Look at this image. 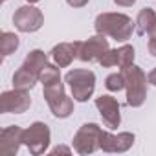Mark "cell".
Listing matches in <instances>:
<instances>
[{"instance_id":"obj_29","label":"cell","mask_w":156,"mask_h":156,"mask_svg":"<svg viewBox=\"0 0 156 156\" xmlns=\"http://www.w3.org/2000/svg\"><path fill=\"white\" fill-rule=\"evenodd\" d=\"M28 4H37V2H41V0H26Z\"/></svg>"},{"instance_id":"obj_8","label":"cell","mask_w":156,"mask_h":156,"mask_svg":"<svg viewBox=\"0 0 156 156\" xmlns=\"http://www.w3.org/2000/svg\"><path fill=\"white\" fill-rule=\"evenodd\" d=\"M31 107L30 90H8L0 96V110L4 114H22Z\"/></svg>"},{"instance_id":"obj_22","label":"cell","mask_w":156,"mask_h":156,"mask_svg":"<svg viewBox=\"0 0 156 156\" xmlns=\"http://www.w3.org/2000/svg\"><path fill=\"white\" fill-rule=\"evenodd\" d=\"M99 64L108 68V66H118V50H108L101 59H99Z\"/></svg>"},{"instance_id":"obj_11","label":"cell","mask_w":156,"mask_h":156,"mask_svg":"<svg viewBox=\"0 0 156 156\" xmlns=\"http://www.w3.org/2000/svg\"><path fill=\"white\" fill-rule=\"evenodd\" d=\"M24 136V129H20L19 125H9L0 132V154L2 156H15L20 149V145H24L22 141Z\"/></svg>"},{"instance_id":"obj_23","label":"cell","mask_w":156,"mask_h":156,"mask_svg":"<svg viewBox=\"0 0 156 156\" xmlns=\"http://www.w3.org/2000/svg\"><path fill=\"white\" fill-rule=\"evenodd\" d=\"M72 149L70 147H64V145H57L55 149H51V154H70Z\"/></svg>"},{"instance_id":"obj_20","label":"cell","mask_w":156,"mask_h":156,"mask_svg":"<svg viewBox=\"0 0 156 156\" xmlns=\"http://www.w3.org/2000/svg\"><path fill=\"white\" fill-rule=\"evenodd\" d=\"M105 87H107L108 92H119V90H123L125 88V75H123V72H116V73L107 75Z\"/></svg>"},{"instance_id":"obj_9","label":"cell","mask_w":156,"mask_h":156,"mask_svg":"<svg viewBox=\"0 0 156 156\" xmlns=\"http://www.w3.org/2000/svg\"><path fill=\"white\" fill-rule=\"evenodd\" d=\"M96 108L99 110L105 127H108L110 130H114L121 125V108H119V103L116 98H112L108 94L96 98Z\"/></svg>"},{"instance_id":"obj_7","label":"cell","mask_w":156,"mask_h":156,"mask_svg":"<svg viewBox=\"0 0 156 156\" xmlns=\"http://www.w3.org/2000/svg\"><path fill=\"white\" fill-rule=\"evenodd\" d=\"M108 50H110V46H108L107 37L96 33V35L88 37L87 41H81L79 51H77V59L83 61V62H94V61L99 62V59H101Z\"/></svg>"},{"instance_id":"obj_24","label":"cell","mask_w":156,"mask_h":156,"mask_svg":"<svg viewBox=\"0 0 156 156\" xmlns=\"http://www.w3.org/2000/svg\"><path fill=\"white\" fill-rule=\"evenodd\" d=\"M66 4L72 8H85L88 4V0H66Z\"/></svg>"},{"instance_id":"obj_6","label":"cell","mask_w":156,"mask_h":156,"mask_svg":"<svg viewBox=\"0 0 156 156\" xmlns=\"http://www.w3.org/2000/svg\"><path fill=\"white\" fill-rule=\"evenodd\" d=\"M13 24L19 31L22 33H35L42 28L44 24V15L39 8H35L33 4L28 6H20L15 15H13Z\"/></svg>"},{"instance_id":"obj_30","label":"cell","mask_w":156,"mask_h":156,"mask_svg":"<svg viewBox=\"0 0 156 156\" xmlns=\"http://www.w3.org/2000/svg\"><path fill=\"white\" fill-rule=\"evenodd\" d=\"M4 2H6V0H4Z\"/></svg>"},{"instance_id":"obj_1","label":"cell","mask_w":156,"mask_h":156,"mask_svg":"<svg viewBox=\"0 0 156 156\" xmlns=\"http://www.w3.org/2000/svg\"><path fill=\"white\" fill-rule=\"evenodd\" d=\"M96 33L112 37L118 42H127L136 31V20L125 13H99L94 22Z\"/></svg>"},{"instance_id":"obj_2","label":"cell","mask_w":156,"mask_h":156,"mask_svg":"<svg viewBox=\"0 0 156 156\" xmlns=\"http://www.w3.org/2000/svg\"><path fill=\"white\" fill-rule=\"evenodd\" d=\"M125 75V90H127V105L129 107H141L147 99V85L149 79L145 72L138 64H130L121 70Z\"/></svg>"},{"instance_id":"obj_17","label":"cell","mask_w":156,"mask_h":156,"mask_svg":"<svg viewBox=\"0 0 156 156\" xmlns=\"http://www.w3.org/2000/svg\"><path fill=\"white\" fill-rule=\"evenodd\" d=\"M19 46H20V39L13 31H4L0 35V51H2L4 57H9L11 53H15Z\"/></svg>"},{"instance_id":"obj_28","label":"cell","mask_w":156,"mask_h":156,"mask_svg":"<svg viewBox=\"0 0 156 156\" xmlns=\"http://www.w3.org/2000/svg\"><path fill=\"white\" fill-rule=\"evenodd\" d=\"M149 37H156V22H154V26L149 30Z\"/></svg>"},{"instance_id":"obj_19","label":"cell","mask_w":156,"mask_h":156,"mask_svg":"<svg viewBox=\"0 0 156 156\" xmlns=\"http://www.w3.org/2000/svg\"><path fill=\"white\" fill-rule=\"evenodd\" d=\"M134 57H136V50L130 44H123L121 48H118V66L123 70L130 64H134Z\"/></svg>"},{"instance_id":"obj_12","label":"cell","mask_w":156,"mask_h":156,"mask_svg":"<svg viewBox=\"0 0 156 156\" xmlns=\"http://www.w3.org/2000/svg\"><path fill=\"white\" fill-rule=\"evenodd\" d=\"M79 44L81 41H73V42H59L51 48L50 55L53 59V62L59 68H66L73 62V59H77V51H79Z\"/></svg>"},{"instance_id":"obj_25","label":"cell","mask_w":156,"mask_h":156,"mask_svg":"<svg viewBox=\"0 0 156 156\" xmlns=\"http://www.w3.org/2000/svg\"><path fill=\"white\" fill-rule=\"evenodd\" d=\"M147 48H149V53H151L152 57H156V37H151V39H149Z\"/></svg>"},{"instance_id":"obj_14","label":"cell","mask_w":156,"mask_h":156,"mask_svg":"<svg viewBox=\"0 0 156 156\" xmlns=\"http://www.w3.org/2000/svg\"><path fill=\"white\" fill-rule=\"evenodd\" d=\"M73 101H75V99H72V98H68L66 94H62V96L55 98L53 101H50L48 107H50V110H51V114H53L55 118L64 119V118L72 116V112H73Z\"/></svg>"},{"instance_id":"obj_3","label":"cell","mask_w":156,"mask_h":156,"mask_svg":"<svg viewBox=\"0 0 156 156\" xmlns=\"http://www.w3.org/2000/svg\"><path fill=\"white\" fill-rule=\"evenodd\" d=\"M64 81L72 90V98L79 103H85L92 98L96 90V73L88 68H73L64 75Z\"/></svg>"},{"instance_id":"obj_5","label":"cell","mask_w":156,"mask_h":156,"mask_svg":"<svg viewBox=\"0 0 156 156\" xmlns=\"http://www.w3.org/2000/svg\"><path fill=\"white\" fill-rule=\"evenodd\" d=\"M101 134H103V129L98 123H85L83 127H79V130L73 136V141H72L73 151L83 156L96 152L99 149Z\"/></svg>"},{"instance_id":"obj_26","label":"cell","mask_w":156,"mask_h":156,"mask_svg":"<svg viewBox=\"0 0 156 156\" xmlns=\"http://www.w3.org/2000/svg\"><path fill=\"white\" fill-rule=\"evenodd\" d=\"M116 6H121V8H130L136 4V0H114Z\"/></svg>"},{"instance_id":"obj_10","label":"cell","mask_w":156,"mask_h":156,"mask_svg":"<svg viewBox=\"0 0 156 156\" xmlns=\"http://www.w3.org/2000/svg\"><path fill=\"white\" fill-rule=\"evenodd\" d=\"M134 140H136V136L132 132L112 134L108 130H103L101 141H99V149L105 151V152H127L134 145Z\"/></svg>"},{"instance_id":"obj_27","label":"cell","mask_w":156,"mask_h":156,"mask_svg":"<svg viewBox=\"0 0 156 156\" xmlns=\"http://www.w3.org/2000/svg\"><path fill=\"white\" fill-rule=\"evenodd\" d=\"M147 79H149V83H151L152 87H156V68H152V70L149 72V75H147Z\"/></svg>"},{"instance_id":"obj_4","label":"cell","mask_w":156,"mask_h":156,"mask_svg":"<svg viewBox=\"0 0 156 156\" xmlns=\"http://www.w3.org/2000/svg\"><path fill=\"white\" fill-rule=\"evenodd\" d=\"M24 145L28 147V151L33 156H41L48 151L50 141H51V132L50 127L42 121H33L28 129H24V136H22Z\"/></svg>"},{"instance_id":"obj_13","label":"cell","mask_w":156,"mask_h":156,"mask_svg":"<svg viewBox=\"0 0 156 156\" xmlns=\"http://www.w3.org/2000/svg\"><path fill=\"white\" fill-rule=\"evenodd\" d=\"M37 81H39V75L30 68H26L24 64H20V68L13 73V88H19V90H31L37 85Z\"/></svg>"},{"instance_id":"obj_15","label":"cell","mask_w":156,"mask_h":156,"mask_svg":"<svg viewBox=\"0 0 156 156\" xmlns=\"http://www.w3.org/2000/svg\"><path fill=\"white\" fill-rule=\"evenodd\" d=\"M156 22V11L152 8H143L140 9L138 17H136V33L138 35H145L149 33V30L154 26Z\"/></svg>"},{"instance_id":"obj_21","label":"cell","mask_w":156,"mask_h":156,"mask_svg":"<svg viewBox=\"0 0 156 156\" xmlns=\"http://www.w3.org/2000/svg\"><path fill=\"white\" fill-rule=\"evenodd\" d=\"M42 94H44L46 103H50V101H53L55 98H59V96L64 94V83H62V81H55V83H51V85H44Z\"/></svg>"},{"instance_id":"obj_18","label":"cell","mask_w":156,"mask_h":156,"mask_svg":"<svg viewBox=\"0 0 156 156\" xmlns=\"http://www.w3.org/2000/svg\"><path fill=\"white\" fill-rule=\"evenodd\" d=\"M39 81L42 83V87L44 85H51V83H55V81H61V70H59V66L53 62V64H46L44 68H42V72H41V75H39Z\"/></svg>"},{"instance_id":"obj_16","label":"cell","mask_w":156,"mask_h":156,"mask_svg":"<svg viewBox=\"0 0 156 156\" xmlns=\"http://www.w3.org/2000/svg\"><path fill=\"white\" fill-rule=\"evenodd\" d=\"M22 64H24L26 68H30L31 72H35L37 75H41L42 68L48 64V55H46L42 50H31V51L26 55V59H24Z\"/></svg>"}]
</instances>
